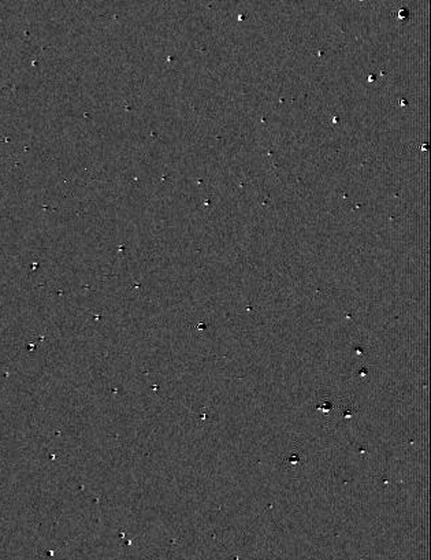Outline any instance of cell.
Segmentation results:
<instances>
[{"instance_id":"1","label":"cell","mask_w":431,"mask_h":560,"mask_svg":"<svg viewBox=\"0 0 431 560\" xmlns=\"http://www.w3.org/2000/svg\"><path fill=\"white\" fill-rule=\"evenodd\" d=\"M303 459H304L303 454H301L298 449H290V451L283 456V464L287 466V469L289 470H296L301 466Z\"/></svg>"}]
</instances>
